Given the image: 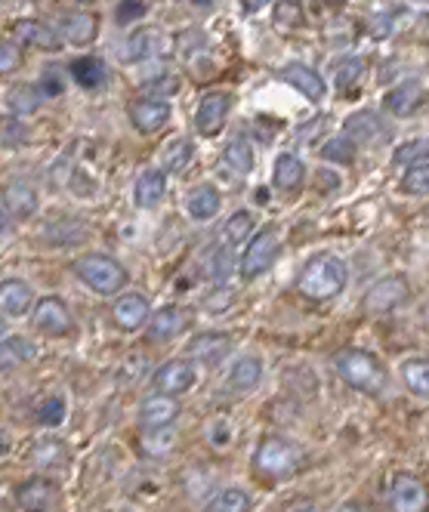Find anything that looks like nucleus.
<instances>
[{"mask_svg": "<svg viewBox=\"0 0 429 512\" xmlns=\"http://www.w3.org/2000/svg\"><path fill=\"white\" fill-rule=\"evenodd\" d=\"M402 383L411 395L429 398V358H408L402 364Z\"/></svg>", "mask_w": 429, "mask_h": 512, "instance_id": "31", "label": "nucleus"}, {"mask_svg": "<svg viewBox=\"0 0 429 512\" xmlns=\"http://www.w3.org/2000/svg\"><path fill=\"white\" fill-rule=\"evenodd\" d=\"M275 22L281 28H297V25H303V13H300L297 0H278V4H275Z\"/></svg>", "mask_w": 429, "mask_h": 512, "instance_id": "44", "label": "nucleus"}, {"mask_svg": "<svg viewBox=\"0 0 429 512\" xmlns=\"http://www.w3.org/2000/svg\"><path fill=\"white\" fill-rule=\"evenodd\" d=\"M75 275L99 297H112L127 284V269L109 253H84L75 260Z\"/></svg>", "mask_w": 429, "mask_h": 512, "instance_id": "4", "label": "nucleus"}, {"mask_svg": "<svg viewBox=\"0 0 429 512\" xmlns=\"http://www.w3.org/2000/svg\"><path fill=\"white\" fill-rule=\"evenodd\" d=\"M189 355H192V361L207 364V368H217V364H223V361L232 355V337H226V334H220V331L198 334V337L189 343Z\"/></svg>", "mask_w": 429, "mask_h": 512, "instance_id": "14", "label": "nucleus"}, {"mask_svg": "<svg viewBox=\"0 0 429 512\" xmlns=\"http://www.w3.org/2000/svg\"><path fill=\"white\" fill-rule=\"evenodd\" d=\"M198 383V364L192 358H173L152 374V386L161 395H183Z\"/></svg>", "mask_w": 429, "mask_h": 512, "instance_id": "8", "label": "nucleus"}, {"mask_svg": "<svg viewBox=\"0 0 429 512\" xmlns=\"http://www.w3.org/2000/svg\"><path fill=\"white\" fill-rule=\"evenodd\" d=\"M31 306H34V294L22 278H7L0 284V315L22 318Z\"/></svg>", "mask_w": 429, "mask_h": 512, "instance_id": "21", "label": "nucleus"}, {"mask_svg": "<svg viewBox=\"0 0 429 512\" xmlns=\"http://www.w3.org/2000/svg\"><path fill=\"white\" fill-rule=\"evenodd\" d=\"M334 368H337L340 380L349 389L362 392V395H371V398L383 395L386 386H389L386 364L374 352H368V349H355V346L340 349L337 358H334Z\"/></svg>", "mask_w": 429, "mask_h": 512, "instance_id": "2", "label": "nucleus"}, {"mask_svg": "<svg viewBox=\"0 0 429 512\" xmlns=\"http://www.w3.org/2000/svg\"><path fill=\"white\" fill-rule=\"evenodd\" d=\"M176 445V429L173 426H158V429H146L142 432V448H146L152 457H167Z\"/></svg>", "mask_w": 429, "mask_h": 512, "instance_id": "35", "label": "nucleus"}, {"mask_svg": "<svg viewBox=\"0 0 429 512\" xmlns=\"http://www.w3.org/2000/svg\"><path fill=\"white\" fill-rule=\"evenodd\" d=\"M411 300V284L405 275H383L380 281L371 284V290L365 294L362 306L368 312H392V309H402Z\"/></svg>", "mask_w": 429, "mask_h": 512, "instance_id": "7", "label": "nucleus"}, {"mask_svg": "<svg viewBox=\"0 0 429 512\" xmlns=\"http://www.w3.org/2000/svg\"><path fill=\"white\" fill-rule=\"evenodd\" d=\"M0 201H4L7 213L16 219H31L38 213V195H34V189L25 186V182H10L4 195H0Z\"/></svg>", "mask_w": 429, "mask_h": 512, "instance_id": "25", "label": "nucleus"}, {"mask_svg": "<svg viewBox=\"0 0 429 512\" xmlns=\"http://www.w3.org/2000/svg\"><path fill=\"white\" fill-rule=\"evenodd\" d=\"M300 448L281 435H266L254 451V469L269 482H284L300 469Z\"/></svg>", "mask_w": 429, "mask_h": 512, "instance_id": "3", "label": "nucleus"}, {"mask_svg": "<svg viewBox=\"0 0 429 512\" xmlns=\"http://www.w3.org/2000/svg\"><path fill=\"white\" fill-rule=\"evenodd\" d=\"M34 343L25 340V337H7L0 340V374H10L16 368H22V364H28L34 358Z\"/></svg>", "mask_w": 429, "mask_h": 512, "instance_id": "28", "label": "nucleus"}, {"mask_svg": "<svg viewBox=\"0 0 429 512\" xmlns=\"http://www.w3.org/2000/svg\"><path fill=\"white\" fill-rule=\"evenodd\" d=\"M0 331H4V321H0Z\"/></svg>", "mask_w": 429, "mask_h": 512, "instance_id": "57", "label": "nucleus"}, {"mask_svg": "<svg viewBox=\"0 0 429 512\" xmlns=\"http://www.w3.org/2000/svg\"><path fill=\"white\" fill-rule=\"evenodd\" d=\"M75 4H93V0H75Z\"/></svg>", "mask_w": 429, "mask_h": 512, "instance_id": "56", "label": "nucleus"}, {"mask_svg": "<svg viewBox=\"0 0 429 512\" xmlns=\"http://www.w3.org/2000/svg\"><path fill=\"white\" fill-rule=\"evenodd\" d=\"M25 127H22V121L13 115V118H0V139L4 142H22L25 139Z\"/></svg>", "mask_w": 429, "mask_h": 512, "instance_id": "47", "label": "nucleus"}, {"mask_svg": "<svg viewBox=\"0 0 429 512\" xmlns=\"http://www.w3.org/2000/svg\"><path fill=\"white\" fill-rule=\"evenodd\" d=\"M142 13H146V0H121V7H118V22L139 19Z\"/></svg>", "mask_w": 429, "mask_h": 512, "instance_id": "49", "label": "nucleus"}, {"mask_svg": "<svg viewBox=\"0 0 429 512\" xmlns=\"http://www.w3.org/2000/svg\"><path fill=\"white\" fill-rule=\"evenodd\" d=\"M223 161L235 170V173H241V176H247L250 170H254V149H250V142L247 139H232L226 149H223Z\"/></svg>", "mask_w": 429, "mask_h": 512, "instance_id": "34", "label": "nucleus"}, {"mask_svg": "<svg viewBox=\"0 0 429 512\" xmlns=\"http://www.w3.org/2000/svg\"><path fill=\"white\" fill-rule=\"evenodd\" d=\"M176 90H180V81H176L173 75H164V78L146 84V96H155V99H164V96H170Z\"/></svg>", "mask_w": 429, "mask_h": 512, "instance_id": "48", "label": "nucleus"}, {"mask_svg": "<svg viewBox=\"0 0 429 512\" xmlns=\"http://www.w3.org/2000/svg\"><path fill=\"white\" fill-rule=\"evenodd\" d=\"M232 300H235L232 290H223V294H217V297H210V300H207V309H210V312H226Z\"/></svg>", "mask_w": 429, "mask_h": 512, "instance_id": "51", "label": "nucleus"}, {"mask_svg": "<svg viewBox=\"0 0 429 512\" xmlns=\"http://www.w3.org/2000/svg\"><path fill=\"white\" fill-rule=\"evenodd\" d=\"M186 327V312L180 306H161L149 318V337L152 340H170Z\"/></svg>", "mask_w": 429, "mask_h": 512, "instance_id": "27", "label": "nucleus"}, {"mask_svg": "<svg viewBox=\"0 0 429 512\" xmlns=\"http://www.w3.org/2000/svg\"><path fill=\"white\" fill-rule=\"evenodd\" d=\"M109 71H105V62L99 56H81L71 62V81L84 90H102Z\"/></svg>", "mask_w": 429, "mask_h": 512, "instance_id": "26", "label": "nucleus"}, {"mask_svg": "<svg viewBox=\"0 0 429 512\" xmlns=\"http://www.w3.org/2000/svg\"><path fill=\"white\" fill-rule=\"evenodd\" d=\"M275 189L278 192H300L303 182H306V167L297 155L291 152H281L275 161Z\"/></svg>", "mask_w": 429, "mask_h": 512, "instance_id": "23", "label": "nucleus"}, {"mask_svg": "<svg viewBox=\"0 0 429 512\" xmlns=\"http://www.w3.org/2000/svg\"><path fill=\"white\" fill-rule=\"evenodd\" d=\"M189 164H192V142L189 139H176L173 145H167V152H164L167 173H183Z\"/></svg>", "mask_w": 429, "mask_h": 512, "instance_id": "37", "label": "nucleus"}, {"mask_svg": "<svg viewBox=\"0 0 429 512\" xmlns=\"http://www.w3.org/2000/svg\"><path fill=\"white\" fill-rule=\"evenodd\" d=\"M396 164H417V161H429V139H411V142H402L396 155H392Z\"/></svg>", "mask_w": 429, "mask_h": 512, "instance_id": "41", "label": "nucleus"}, {"mask_svg": "<svg viewBox=\"0 0 429 512\" xmlns=\"http://www.w3.org/2000/svg\"><path fill=\"white\" fill-rule=\"evenodd\" d=\"M250 232H254V213L238 210L226 223V244H244L250 238Z\"/></svg>", "mask_w": 429, "mask_h": 512, "instance_id": "38", "label": "nucleus"}, {"mask_svg": "<svg viewBox=\"0 0 429 512\" xmlns=\"http://www.w3.org/2000/svg\"><path fill=\"white\" fill-rule=\"evenodd\" d=\"M423 99H426V90L420 81H402L383 96V108L396 118H411L423 105Z\"/></svg>", "mask_w": 429, "mask_h": 512, "instance_id": "16", "label": "nucleus"}, {"mask_svg": "<svg viewBox=\"0 0 429 512\" xmlns=\"http://www.w3.org/2000/svg\"><path fill=\"white\" fill-rule=\"evenodd\" d=\"M250 509H254V500L241 488H223L204 506V512H250Z\"/></svg>", "mask_w": 429, "mask_h": 512, "instance_id": "32", "label": "nucleus"}, {"mask_svg": "<svg viewBox=\"0 0 429 512\" xmlns=\"http://www.w3.org/2000/svg\"><path fill=\"white\" fill-rule=\"evenodd\" d=\"M266 4L269 0H241L244 13H260V10H266Z\"/></svg>", "mask_w": 429, "mask_h": 512, "instance_id": "52", "label": "nucleus"}, {"mask_svg": "<svg viewBox=\"0 0 429 512\" xmlns=\"http://www.w3.org/2000/svg\"><path fill=\"white\" fill-rule=\"evenodd\" d=\"M56 497V485L44 479V475H34V479L16 488V503L22 512H50L56 506Z\"/></svg>", "mask_w": 429, "mask_h": 512, "instance_id": "13", "label": "nucleus"}, {"mask_svg": "<svg viewBox=\"0 0 429 512\" xmlns=\"http://www.w3.org/2000/svg\"><path fill=\"white\" fill-rule=\"evenodd\" d=\"M343 133H346V139L355 142V145H371V142H380V139H383L386 124L380 121L377 112H355V115L346 118Z\"/></svg>", "mask_w": 429, "mask_h": 512, "instance_id": "20", "label": "nucleus"}, {"mask_svg": "<svg viewBox=\"0 0 429 512\" xmlns=\"http://www.w3.org/2000/svg\"><path fill=\"white\" fill-rule=\"evenodd\" d=\"M34 327L47 337H68L75 331V318L59 297H44L34 303Z\"/></svg>", "mask_w": 429, "mask_h": 512, "instance_id": "9", "label": "nucleus"}, {"mask_svg": "<svg viewBox=\"0 0 429 512\" xmlns=\"http://www.w3.org/2000/svg\"><path fill=\"white\" fill-rule=\"evenodd\" d=\"M170 121V102L167 99H155V96H139L136 102H130V124L139 133H155Z\"/></svg>", "mask_w": 429, "mask_h": 512, "instance_id": "11", "label": "nucleus"}, {"mask_svg": "<svg viewBox=\"0 0 429 512\" xmlns=\"http://www.w3.org/2000/svg\"><path fill=\"white\" fill-rule=\"evenodd\" d=\"M232 93H207L201 102H198V112H195V130L201 136H217L223 130V124L229 121V112H232Z\"/></svg>", "mask_w": 429, "mask_h": 512, "instance_id": "10", "label": "nucleus"}, {"mask_svg": "<svg viewBox=\"0 0 429 512\" xmlns=\"http://www.w3.org/2000/svg\"><path fill=\"white\" fill-rule=\"evenodd\" d=\"M34 463L41 466H62L65 463V445L59 438H44V442L34 445Z\"/></svg>", "mask_w": 429, "mask_h": 512, "instance_id": "40", "label": "nucleus"}, {"mask_svg": "<svg viewBox=\"0 0 429 512\" xmlns=\"http://www.w3.org/2000/svg\"><path fill=\"white\" fill-rule=\"evenodd\" d=\"M4 232H10V213H7L4 201H0V235H4Z\"/></svg>", "mask_w": 429, "mask_h": 512, "instance_id": "53", "label": "nucleus"}, {"mask_svg": "<svg viewBox=\"0 0 429 512\" xmlns=\"http://www.w3.org/2000/svg\"><path fill=\"white\" fill-rule=\"evenodd\" d=\"M183 414V405L176 401V395H149L139 405V426L142 429H158V426H173L176 417Z\"/></svg>", "mask_w": 429, "mask_h": 512, "instance_id": "12", "label": "nucleus"}, {"mask_svg": "<svg viewBox=\"0 0 429 512\" xmlns=\"http://www.w3.org/2000/svg\"><path fill=\"white\" fill-rule=\"evenodd\" d=\"M278 78H281L284 84H291L297 93H303L309 102H321V99H325V93H328V87H325V81H321L318 71H312L309 65H300V62L284 65V68L278 71Z\"/></svg>", "mask_w": 429, "mask_h": 512, "instance_id": "15", "label": "nucleus"}, {"mask_svg": "<svg viewBox=\"0 0 429 512\" xmlns=\"http://www.w3.org/2000/svg\"><path fill=\"white\" fill-rule=\"evenodd\" d=\"M19 65H22V50L10 41H0V78L19 71Z\"/></svg>", "mask_w": 429, "mask_h": 512, "instance_id": "45", "label": "nucleus"}, {"mask_svg": "<svg viewBox=\"0 0 429 512\" xmlns=\"http://www.w3.org/2000/svg\"><path fill=\"white\" fill-rule=\"evenodd\" d=\"M260 380H263V361L257 355H241L229 368L226 386L235 395H247V392H254L260 386Z\"/></svg>", "mask_w": 429, "mask_h": 512, "instance_id": "18", "label": "nucleus"}, {"mask_svg": "<svg viewBox=\"0 0 429 512\" xmlns=\"http://www.w3.org/2000/svg\"><path fill=\"white\" fill-rule=\"evenodd\" d=\"M158 50V31L155 28H139L130 34V41H127V59L130 62H146L152 59Z\"/></svg>", "mask_w": 429, "mask_h": 512, "instance_id": "33", "label": "nucleus"}, {"mask_svg": "<svg viewBox=\"0 0 429 512\" xmlns=\"http://www.w3.org/2000/svg\"><path fill=\"white\" fill-rule=\"evenodd\" d=\"M288 512H315V506H312V503H306V500H300V503H294Z\"/></svg>", "mask_w": 429, "mask_h": 512, "instance_id": "54", "label": "nucleus"}, {"mask_svg": "<svg viewBox=\"0 0 429 512\" xmlns=\"http://www.w3.org/2000/svg\"><path fill=\"white\" fill-rule=\"evenodd\" d=\"M321 158L331 161V164H352L355 161V142H349L346 136L331 139L328 145H321Z\"/></svg>", "mask_w": 429, "mask_h": 512, "instance_id": "39", "label": "nucleus"}, {"mask_svg": "<svg viewBox=\"0 0 429 512\" xmlns=\"http://www.w3.org/2000/svg\"><path fill=\"white\" fill-rule=\"evenodd\" d=\"M38 420H41L44 426L56 429V426L65 420V401H62V398H47L44 405H41V411H38Z\"/></svg>", "mask_w": 429, "mask_h": 512, "instance_id": "46", "label": "nucleus"}, {"mask_svg": "<svg viewBox=\"0 0 429 512\" xmlns=\"http://www.w3.org/2000/svg\"><path fill=\"white\" fill-rule=\"evenodd\" d=\"M362 75H365V62L362 59H346L340 68H337V75H334V84H337V90H352L355 84L362 81Z\"/></svg>", "mask_w": 429, "mask_h": 512, "instance_id": "42", "label": "nucleus"}, {"mask_svg": "<svg viewBox=\"0 0 429 512\" xmlns=\"http://www.w3.org/2000/svg\"><path fill=\"white\" fill-rule=\"evenodd\" d=\"M402 192L405 195H429V161L408 164L402 176Z\"/></svg>", "mask_w": 429, "mask_h": 512, "instance_id": "36", "label": "nucleus"}, {"mask_svg": "<svg viewBox=\"0 0 429 512\" xmlns=\"http://www.w3.org/2000/svg\"><path fill=\"white\" fill-rule=\"evenodd\" d=\"M41 102H44V93H41L38 84H19V87H13L10 96H7V108H10V112H13L16 118L34 115V112L41 108Z\"/></svg>", "mask_w": 429, "mask_h": 512, "instance_id": "30", "label": "nucleus"}, {"mask_svg": "<svg viewBox=\"0 0 429 512\" xmlns=\"http://www.w3.org/2000/svg\"><path fill=\"white\" fill-rule=\"evenodd\" d=\"M167 195V173L164 170H142L139 179H136V186H133V201L139 210H155Z\"/></svg>", "mask_w": 429, "mask_h": 512, "instance_id": "17", "label": "nucleus"}, {"mask_svg": "<svg viewBox=\"0 0 429 512\" xmlns=\"http://www.w3.org/2000/svg\"><path fill=\"white\" fill-rule=\"evenodd\" d=\"M343 512H362L359 506H352V509H343Z\"/></svg>", "mask_w": 429, "mask_h": 512, "instance_id": "55", "label": "nucleus"}, {"mask_svg": "<svg viewBox=\"0 0 429 512\" xmlns=\"http://www.w3.org/2000/svg\"><path fill=\"white\" fill-rule=\"evenodd\" d=\"M59 34H62V41H68V44L87 47V44L96 38V19H93L90 13L75 10V13L62 16V22H59Z\"/></svg>", "mask_w": 429, "mask_h": 512, "instance_id": "24", "label": "nucleus"}, {"mask_svg": "<svg viewBox=\"0 0 429 512\" xmlns=\"http://www.w3.org/2000/svg\"><path fill=\"white\" fill-rule=\"evenodd\" d=\"M232 269H235L232 250H229V247H217V250H213V269H210L213 281H217V284H226V281L232 278Z\"/></svg>", "mask_w": 429, "mask_h": 512, "instance_id": "43", "label": "nucleus"}, {"mask_svg": "<svg viewBox=\"0 0 429 512\" xmlns=\"http://www.w3.org/2000/svg\"><path fill=\"white\" fill-rule=\"evenodd\" d=\"M346 281H349V266L334 253L309 256L297 272V290L312 303H325V300L340 297L346 290Z\"/></svg>", "mask_w": 429, "mask_h": 512, "instance_id": "1", "label": "nucleus"}, {"mask_svg": "<svg viewBox=\"0 0 429 512\" xmlns=\"http://www.w3.org/2000/svg\"><path fill=\"white\" fill-rule=\"evenodd\" d=\"M16 38L28 47H38V50H59L62 47V38L59 31L38 22V19H25V22H16Z\"/></svg>", "mask_w": 429, "mask_h": 512, "instance_id": "22", "label": "nucleus"}, {"mask_svg": "<svg viewBox=\"0 0 429 512\" xmlns=\"http://www.w3.org/2000/svg\"><path fill=\"white\" fill-rule=\"evenodd\" d=\"M278 247H281V238H278V229L275 226H266L260 229L254 238L247 241V250L241 256V278L244 281H257L260 275H266L275 263V256H278Z\"/></svg>", "mask_w": 429, "mask_h": 512, "instance_id": "5", "label": "nucleus"}, {"mask_svg": "<svg viewBox=\"0 0 429 512\" xmlns=\"http://www.w3.org/2000/svg\"><path fill=\"white\" fill-rule=\"evenodd\" d=\"M41 84H44V87H41V93H44V96H59V93L65 90V84H62V78H59V71H56V68H53V71H47Z\"/></svg>", "mask_w": 429, "mask_h": 512, "instance_id": "50", "label": "nucleus"}, {"mask_svg": "<svg viewBox=\"0 0 429 512\" xmlns=\"http://www.w3.org/2000/svg\"><path fill=\"white\" fill-rule=\"evenodd\" d=\"M220 207H223V198L213 186H198L186 198V210H189V216L195 219V223H207V219H213L220 213Z\"/></svg>", "mask_w": 429, "mask_h": 512, "instance_id": "29", "label": "nucleus"}, {"mask_svg": "<svg viewBox=\"0 0 429 512\" xmlns=\"http://www.w3.org/2000/svg\"><path fill=\"white\" fill-rule=\"evenodd\" d=\"M149 300L142 294H124L112 303V318L121 331H139L142 324L149 321Z\"/></svg>", "mask_w": 429, "mask_h": 512, "instance_id": "19", "label": "nucleus"}, {"mask_svg": "<svg viewBox=\"0 0 429 512\" xmlns=\"http://www.w3.org/2000/svg\"><path fill=\"white\" fill-rule=\"evenodd\" d=\"M386 503L389 512H429V491L417 475L399 472L386 488Z\"/></svg>", "mask_w": 429, "mask_h": 512, "instance_id": "6", "label": "nucleus"}]
</instances>
